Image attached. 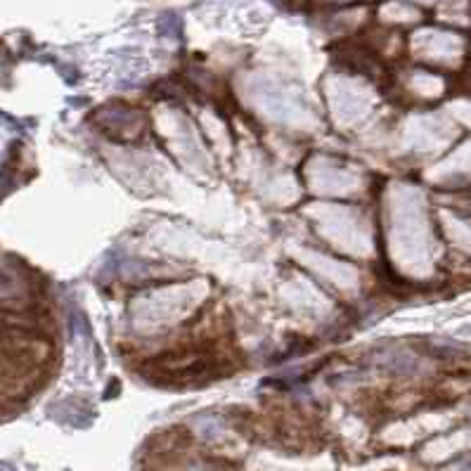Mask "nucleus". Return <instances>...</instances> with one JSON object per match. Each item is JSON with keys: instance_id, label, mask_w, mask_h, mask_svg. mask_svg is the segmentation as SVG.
<instances>
[{"instance_id": "1", "label": "nucleus", "mask_w": 471, "mask_h": 471, "mask_svg": "<svg viewBox=\"0 0 471 471\" xmlns=\"http://www.w3.org/2000/svg\"><path fill=\"white\" fill-rule=\"evenodd\" d=\"M460 471H471V462H469V464H464V467H462Z\"/></svg>"}]
</instances>
